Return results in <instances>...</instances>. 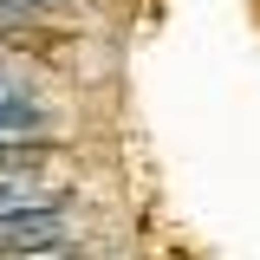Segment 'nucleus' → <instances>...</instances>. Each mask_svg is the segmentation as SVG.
Listing matches in <instances>:
<instances>
[{
	"label": "nucleus",
	"instance_id": "f257e3e1",
	"mask_svg": "<svg viewBox=\"0 0 260 260\" xmlns=\"http://www.w3.org/2000/svg\"><path fill=\"white\" fill-rule=\"evenodd\" d=\"M65 228L59 202H26V208H7L0 215V254H20V247H52Z\"/></svg>",
	"mask_w": 260,
	"mask_h": 260
},
{
	"label": "nucleus",
	"instance_id": "f03ea898",
	"mask_svg": "<svg viewBox=\"0 0 260 260\" xmlns=\"http://www.w3.org/2000/svg\"><path fill=\"white\" fill-rule=\"evenodd\" d=\"M52 156V143L46 137H0V176H20V169H39V162Z\"/></svg>",
	"mask_w": 260,
	"mask_h": 260
},
{
	"label": "nucleus",
	"instance_id": "7ed1b4c3",
	"mask_svg": "<svg viewBox=\"0 0 260 260\" xmlns=\"http://www.w3.org/2000/svg\"><path fill=\"white\" fill-rule=\"evenodd\" d=\"M46 104L32 98V104H0V137H46Z\"/></svg>",
	"mask_w": 260,
	"mask_h": 260
},
{
	"label": "nucleus",
	"instance_id": "20e7f679",
	"mask_svg": "<svg viewBox=\"0 0 260 260\" xmlns=\"http://www.w3.org/2000/svg\"><path fill=\"white\" fill-rule=\"evenodd\" d=\"M32 78H13V72H0V104H32Z\"/></svg>",
	"mask_w": 260,
	"mask_h": 260
}]
</instances>
